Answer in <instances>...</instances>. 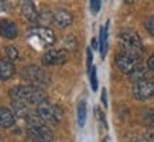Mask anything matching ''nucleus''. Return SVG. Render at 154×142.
I'll return each mask as SVG.
<instances>
[{
    "mask_svg": "<svg viewBox=\"0 0 154 142\" xmlns=\"http://www.w3.org/2000/svg\"><path fill=\"white\" fill-rule=\"evenodd\" d=\"M149 119L151 121V122H154V109H151L149 112Z\"/></svg>",
    "mask_w": 154,
    "mask_h": 142,
    "instance_id": "obj_28",
    "label": "nucleus"
},
{
    "mask_svg": "<svg viewBox=\"0 0 154 142\" xmlns=\"http://www.w3.org/2000/svg\"><path fill=\"white\" fill-rule=\"evenodd\" d=\"M115 63H116L117 68H119L122 73L130 74L131 71L140 64V57L122 51V53H119V54H116V57H115Z\"/></svg>",
    "mask_w": 154,
    "mask_h": 142,
    "instance_id": "obj_7",
    "label": "nucleus"
},
{
    "mask_svg": "<svg viewBox=\"0 0 154 142\" xmlns=\"http://www.w3.org/2000/svg\"><path fill=\"white\" fill-rule=\"evenodd\" d=\"M78 125L81 128L85 127V122H86V102L85 101H81L79 105H78Z\"/></svg>",
    "mask_w": 154,
    "mask_h": 142,
    "instance_id": "obj_17",
    "label": "nucleus"
},
{
    "mask_svg": "<svg viewBox=\"0 0 154 142\" xmlns=\"http://www.w3.org/2000/svg\"><path fill=\"white\" fill-rule=\"evenodd\" d=\"M89 76H91V87L92 90L96 91L98 90V76H96V67H92V70L89 71Z\"/></svg>",
    "mask_w": 154,
    "mask_h": 142,
    "instance_id": "obj_19",
    "label": "nucleus"
},
{
    "mask_svg": "<svg viewBox=\"0 0 154 142\" xmlns=\"http://www.w3.org/2000/svg\"><path fill=\"white\" fill-rule=\"evenodd\" d=\"M21 77L30 85H35V87H40V88L48 87V85L51 84V76H50V73L37 66H27L26 68H23Z\"/></svg>",
    "mask_w": 154,
    "mask_h": 142,
    "instance_id": "obj_3",
    "label": "nucleus"
},
{
    "mask_svg": "<svg viewBox=\"0 0 154 142\" xmlns=\"http://www.w3.org/2000/svg\"><path fill=\"white\" fill-rule=\"evenodd\" d=\"M9 92L10 98L13 101L26 102L28 105H40L41 102L47 101L45 91L40 88V87H35V85H16Z\"/></svg>",
    "mask_w": 154,
    "mask_h": 142,
    "instance_id": "obj_1",
    "label": "nucleus"
},
{
    "mask_svg": "<svg viewBox=\"0 0 154 142\" xmlns=\"http://www.w3.org/2000/svg\"><path fill=\"white\" fill-rule=\"evenodd\" d=\"M134 2H137V0H125L126 5H131V3H134Z\"/></svg>",
    "mask_w": 154,
    "mask_h": 142,
    "instance_id": "obj_30",
    "label": "nucleus"
},
{
    "mask_svg": "<svg viewBox=\"0 0 154 142\" xmlns=\"http://www.w3.org/2000/svg\"><path fill=\"white\" fill-rule=\"evenodd\" d=\"M37 115L44 124L57 125L62 119V109L58 105L50 104L48 101H44L40 105H37Z\"/></svg>",
    "mask_w": 154,
    "mask_h": 142,
    "instance_id": "obj_4",
    "label": "nucleus"
},
{
    "mask_svg": "<svg viewBox=\"0 0 154 142\" xmlns=\"http://www.w3.org/2000/svg\"><path fill=\"white\" fill-rule=\"evenodd\" d=\"M16 122V114L9 108H0V128H10Z\"/></svg>",
    "mask_w": 154,
    "mask_h": 142,
    "instance_id": "obj_14",
    "label": "nucleus"
},
{
    "mask_svg": "<svg viewBox=\"0 0 154 142\" xmlns=\"http://www.w3.org/2000/svg\"><path fill=\"white\" fill-rule=\"evenodd\" d=\"M10 2L9 0H0V11H9Z\"/></svg>",
    "mask_w": 154,
    "mask_h": 142,
    "instance_id": "obj_22",
    "label": "nucleus"
},
{
    "mask_svg": "<svg viewBox=\"0 0 154 142\" xmlns=\"http://www.w3.org/2000/svg\"><path fill=\"white\" fill-rule=\"evenodd\" d=\"M131 94L139 101H147L154 98V81L153 80H143L133 82Z\"/></svg>",
    "mask_w": 154,
    "mask_h": 142,
    "instance_id": "obj_6",
    "label": "nucleus"
},
{
    "mask_svg": "<svg viewBox=\"0 0 154 142\" xmlns=\"http://www.w3.org/2000/svg\"><path fill=\"white\" fill-rule=\"evenodd\" d=\"M119 44L123 48V51L133 54V56L141 57V54L144 53V46H143L140 36L130 28L122 30L119 33Z\"/></svg>",
    "mask_w": 154,
    "mask_h": 142,
    "instance_id": "obj_2",
    "label": "nucleus"
},
{
    "mask_svg": "<svg viewBox=\"0 0 154 142\" xmlns=\"http://www.w3.org/2000/svg\"><path fill=\"white\" fill-rule=\"evenodd\" d=\"M147 68L154 73V53L149 57V60H147Z\"/></svg>",
    "mask_w": 154,
    "mask_h": 142,
    "instance_id": "obj_23",
    "label": "nucleus"
},
{
    "mask_svg": "<svg viewBox=\"0 0 154 142\" xmlns=\"http://www.w3.org/2000/svg\"><path fill=\"white\" fill-rule=\"evenodd\" d=\"M42 64L47 67L61 66L68 60V51L64 48H50L42 54Z\"/></svg>",
    "mask_w": 154,
    "mask_h": 142,
    "instance_id": "obj_8",
    "label": "nucleus"
},
{
    "mask_svg": "<svg viewBox=\"0 0 154 142\" xmlns=\"http://www.w3.org/2000/svg\"><path fill=\"white\" fill-rule=\"evenodd\" d=\"M0 36L7 38V40L17 38V36H19L17 26H16L11 20H7V19L0 20Z\"/></svg>",
    "mask_w": 154,
    "mask_h": 142,
    "instance_id": "obj_12",
    "label": "nucleus"
},
{
    "mask_svg": "<svg viewBox=\"0 0 154 142\" xmlns=\"http://www.w3.org/2000/svg\"><path fill=\"white\" fill-rule=\"evenodd\" d=\"M95 5H96V0H91V10L95 11Z\"/></svg>",
    "mask_w": 154,
    "mask_h": 142,
    "instance_id": "obj_29",
    "label": "nucleus"
},
{
    "mask_svg": "<svg viewBox=\"0 0 154 142\" xmlns=\"http://www.w3.org/2000/svg\"><path fill=\"white\" fill-rule=\"evenodd\" d=\"M74 21V17L72 14L65 9H58L52 13V23L58 26L60 28H65L68 26H71Z\"/></svg>",
    "mask_w": 154,
    "mask_h": 142,
    "instance_id": "obj_11",
    "label": "nucleus"
},
{
    "mask_svg": "<svg viewBox=\"0 0 154 142\" xmlns=\"http://www.w3.org/2000/svg\"><path fill=\"white\" fill-rule=\"evenodd\" d=\"M92 60H94V56H92V48L88 47L86 48V67H88V71L92 70Z\"/></svg>",
    "mask_w": 154,
    "mask_h": 142,
    "instance_id": "obj_21",
    "label": "nucleus"
},
{
    "mask_svg": "<svg viewBox=\"0 0 154 142\" xmlns=\"http://www.w3.org/2000/svg\"><path fill=\"white\" fill-rule=\"evenodd\" d=\"M27 135L33 142H52L54 139L52 131L42 121L30 124L27 129Z\"/></svg>",
    "mask_w": 154,
    "mask_h": 142,
    "instance_id": "obj_5",
    "label": "nucleus"
},
{
    "mask_svg": "<svg viewBox=\"0 0 154 142\" xmlns=\"http://www.w3.org/2000/svg\"><path fill=\"white\" fill-rule=\"evenodd\" d=\"M28 37H30V40L31 38L38 40L42 46H52L55 43V33L50 27H42V26L30 28Z\"/></svg>",
    "mask_w": 154,
    "mask_h": 142,
    "instance_id": "obj_9",
    "label": "nucleus"
},
{
    "mask_svg": "<svg viewBox=\"0 0 154 142\" xmlns=\"http://www.w3.org/2000/svg\"><path fill=\"white\" fill-rule=\"evenodd\" d=\"M20 9L21 14L30 23H37L40 20V13L34 5V0H20Z\"/></svg>",
    "mask_w": 154,
    "mask_h": 142,
    "instance_id": "obj_10",
    "label": "nucleus"
},
{
    "mask_svg": "<svg viewBox=\"0 0 154 142\" xmlns=\"http://www.w3.org/2000/svg\"><path fill=\"white\" fill-rule=\"evenodd\" d=\"M16 73V67L10 58H0V81L11 78Z\"/></svg>",
    "mask_w": 154,
    "mask_h": 142,
    "instance_id": "obj_13",
    "label": "nucleus"
},
{
    "mask_svg": "<svg viewBox=\"0 0 154 142\" xmlns=\"http://www.w3.org/2000/svg\"><path fill=\"white\" fill-rule=\"evenodd\" d=\"M144 138L150 142H154V129H149V131L144 134Z\"/></svg>",
    "mask_w": 154,
    "mask_h": 142,
    "instance_id": "obj_24",
    "label": "nucleus"
},
{
    "mask_svg": "<svg viewBox=\"0 0 154 142\" xmlns=\"http://www.w3.org/2000/svg\"><path fill=\"white\" fill-rule=\"evenodd\" d=\"M100 5H102V0H96V5H95V11H94V13H98L99 9H100Z\"/></svg>",
    "mask_w": 154,
    "mask_h": 142,
    "instance_id": "obj_26",
    "label": "nucleus"
},
{
    "mask_svg": "<svg viewBox=\"0 0 154 142\" xmlns=\"http://www.w3.org/2000/svg\"><path fill=\"white\" fill-rule=\"evenodd\" d=\"M99 47V44H98V40H96V38H92V48H94V50H96V48Z\"/></svg>",
    "mask_w": 154,
    "mask_h": 142,
    "instance_id": "obj_27",
    "label": "nucleus"
},
{
    "mask_svg": "<svg viewBox=\"0 0 154 142\" xmlns=\"http://www.w3.org/2000/svg\"><path fill=\"white\" fill-rule=\"evenodd\" d=\"M144 27L147 30V33L151 34L154 37V16H149L144 19Z\"/></svg>",
    "mask_w": 154,
    "mask_h": 142,
    "instance_id": "obj_18",
    "label": "nucleus"
},
{
    "mask_svg": "<svg viewBox=\"0 0 154 142\" xmlns=\"http://www.w3.org/2000/svg\"><path fill=\"white\" fill-rule=\"evenodd\" d=\"M129 76H130V80L133 81V82L143 81V80H151V73H150L149 70H146L141 64H139V66L136 67Z\"/></svg>",
    "mask_w": 154,
    "mask_h": 142,
    "instance_id": "obj_15",
    "label": "nucleus"
},
{
    "mask_svg": "<svg viewBox=\"0 0 154 142\" xmlns=\"http://www.w3.org/2000/svg\"><path fill=\"white\" fill-rule=\"evenodd\" d=\"M107 33H109V21H107L102 28H100V33H99V51L102 58H105L106 56V50H107Z\"/></svg>",
    "mask_w": 154,
    "mask_h": 142,
    "instance_id": "obj_16",
    "label": "nucleus"
},
{
    "mask_svg": "<svg viewBox=\"0 0 154 142\" xmlns=\"http://www.w3.org/2000/svg\"><path fill=\"white\" fill-rule=\"evenodd\" d=\"M106 88H103L102 90V95H100V99H102V104H103V107L106 108L107 107V97H106Z\"/></svg>",
    "mask_w": 154,
    "mask_h": 142,
    "instance_id": "obj_25",
    "label": "nucleus"
},
{
    "mask_svg": "<svg viewBox=\"0 0 154 142\" xmlns=\"http://www.w3.org/2000/svg\"><path fill=\"white\" fill-rule=\"evenodd\" d=\"M6 54H7V58H10L11 61L17 60V57H19V51H17V48L13 47V46H7V47H6Z\"/></svg>",
    "mask_w": 154,
    "mask_h": 142,
    "instance_id": "obj_20",
    "label": "nucleus"
}]
</instances>
